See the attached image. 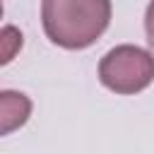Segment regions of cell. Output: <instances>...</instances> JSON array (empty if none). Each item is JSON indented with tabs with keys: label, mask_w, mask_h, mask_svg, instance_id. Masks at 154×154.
<instances>
[{
	"label": "cell",
	"mask_w": 154,
	"mask_h": 154,
	"mask_svg": "<svg viewBox=\"0 0 154 154\" xmlns=\"http://www.w3.org/2000/svg\"><path fill=\"white\" fill-rule=\"evenodd\" d=\"M99 79L116 94H137L154 82V55L140 46H116L101 58Z\"/></svg>",
	"instance_id": "2"
},
{
	"label": "cell",
	"mask_w": 154,
	"mask_h": 154,
	"mask_svg": "<svg viewBox=\"0 0 154 154\" xmlns=\"http://www.w3.org/2000/svg\"><path fill=\"white\" fill-rule=\"evenodd\" d=\"M111 0H41L46 36L67 51L89 48L111 24Z\"/></svg>",
	"instance_id": "1"
},
{
	"label": "cell",
	"mask_w": 154,
	"mask_h": 154,
	"mask_svg": "<svg viewBox=\"0 0 154 154\" xmlns=\"http://www.w3.org/2000/svg\"><path fill=\"white\" fill-rule=\"evenodd\" d=\"M0 113H2V135H10L14 128H22L31 113V101L22 91L5 89L0 94Z\"/></svg>",
	"instance_id": "3"
},
{
	"label": "cell",
	"mask_w": 154,
	"mask_h": 154,
	"mask_svg": "<svg viewBox=\"0 0 154 154\" xmlns=\"http://www.w3.org/2000/svg\"><path fill=\"white\" fill-rule=\"evenodd\" d=\"M144 31H147L149 51H152V55H154V0H149L147 12H144Z\"/></svg>",
	"instance_id": "4"
}]
</instances>
